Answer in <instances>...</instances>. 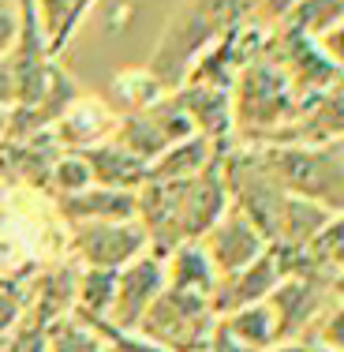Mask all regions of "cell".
<instances>
[{"label": "cell", "mask_w": 344, "mask_h": 352, "mask_svg": "<svg viewBox=\"0 0 344 352\" xmlns=\"http://www.w3.org/2000/svg\"><path fill=\"white\" fill-rule=\"evenodd\" d=\"M225 210H229V191H225L221 162L209 165L195 180H146L135 195V221L150 240V255L157 258H165L183 244H198Z\"/></svg>", "instance_id": "cell-1"}, {"label": "cell", "mask_w": 344, "mask_h": 352, "mask_svg": "<svg viewBox=\"0 0 344 352\" xmlns=\"http://www.w3.org/2000/svg\"><path fill=\"white\" fill-rule=\"evenodd\" d=\"M243 12H247V8H240V4H180L172 12L169 27L157 34V45H154V53H150L146 68L157 75V82H161L169 94L183 90L191 79V72H195V64L206 56V49L214 45Z\"/></svg>", "instance_id": "cell-2"}, {"label": "cell", "mask_w": 344, "mask_h": 352, "mask_svg": "<svg viewBox=\"0 0 344 352\" xmlns=\"http://www.w3.org/2000/svg\"><path fill=\"white\" fill-rule=\"evenodd\" d=\"M255 150L292 195L344 214V142H262Z\"/></svg>", "instance_id": "cell-3"}, {"label": "cell", "mask_w": 344, "mask_h": 352, "mask_svg": "<svg viewBox=\"0 0 344 352\" xmlns=\"http://www.w3.org/2000/svg\"><path fill=\"white\" fill-rule=\"evenodd\" d=\"M232 109H236V131L247 135H270V131H284V124L299 120V98L292 94L284 72L270 64L266 56H255L232 87Z\"/></svg>", "instance_id": "cell-4"}, {"label": "cell", "mask_w": 344, "mask_h": 352, "mask_svg": "<svg viewBox=\"0 0 344 352\" xmlns=\"http://www.w3.org/2000/svg\"><path fill=\"white\" fill-rule=\"evenodd\" d=\"M214 330H217V315L209 307V300L165 289L161 300L142 318L139 338H146L150 345L165 352H206Z\"/></svg>", "instance_id": "cell-5"}, {"label": "cell", "mask_w": 344, "mask_h": 352, "mask_svg": "<svg viewBox=\"0 0 344 352\" xmlns=\"http://www.w3.org/2000/svg\"><path fill=\"white\" fill-rule=\"evenodd\" d=\"M64 251H68V258L75 266H82V270L120 274L124 266H131L135 258L146 255L150 240L135 217L131 221H98V225L68 229Z\"/></svg>", "instance_id": "cell-6"}, {"label": "cell", "mask_w": 344, "mask_h": 352, "mask_svg": "<svg viewBox=\"0 0 344 352\" xmlns=\"http://www.w3.org/2000/svg\"><path fill=\"white\" fill-rule=\"evenodd\" d=\"M333 278L322 270H299L288 274L273 289V296L266 300L277 322V341H303L307 330H314V322L330 307Z\"/></svg>", "instance_id": "cell-7"}, {"label": "cell", "mask_w": 344, "mask_h": 352, "mask_svg": "<svg viewBox=\"0 0 344 352\" xmlns=\"http://www.w3.org/2000/svg\"><path fill=\"white\" fill-rule=\"evenodd\" d=\"M165 285V258L157 255H142L131 266H124L116 274V296H113V311L102 333H139L142 318L150 315V307L161 300Z\"/></svg>", "instance_id": "cell-8"}, {"label": "cell", "mask_w": 344, "mask_h": 352, "mask_svg": "<svg viewBox=\"0 0 344 352\" xmlns=\"http://www.w3.org/2000/svg\"><path fill=\"white\" fill-rule=\"evenodd\" d=\"M187 135H195V128L187 124V116H183L176 94H169V98H161L157 105H150L146 113L120 116L113 139L150 165L154 157H161L165 150L176 146V142H183Z\"/></svg>", "instance_id": "cell-9"}, {"label": "cell", "mask_w": 344, "mask_h": 352, "mask_svg": "<svg viewBox=\"0 0 344 352\" xmlns=\"http://www.w3.org/2000/svg\"><path fill=\"white\" fill-rule=\"evenodd\" d=\"M198 244H203V251L209 255L217 278H229V274L251 266L255 258H262L266 251H270V240L262 236V229H258L243 210H236L232 203H229V210L209 225V232Z\"/></svg>", "instance_id": "cell-10"}, {"label": "cell", "mask_w": 344, "mask_h": 352, "mask_svg": "<svg viewBox=\"0 0 344 352\" xmlns=\"http://www.w3.org/2000/svg\"><path fill=\"white\" fill-rule=\"evenodd\" d=\"M284 278H288V270H284V255L277 248H270L262 258H255L251 266H243V270H236V274H229V278L217 281L214 296H209V307H214L217 318H225V315L240 311V307L266 304Z\"/></svg>", "instance_id": "cell-11"}, {"label": "cell", "mask_w": 344, "mask_h": 352, "mask_svg": "<svg viewBox=\"0 0 344 352\" xmlns=\"http://www.w3.org/2000/svg\"><path fill=\"white\" fill-rule=\"evenodd\" d=\"M113 135H116V113L108 109V102L87 94L75 98L68 113L53 124V139L60 142V150H75V154L102 146Z\"/></svg>", "instance_id": "cell-12"}, {"label": "cell", "mask_w": 344, "mask_h": 352, "mask_svg": "<svg viewBox=\"0 0 344 352\" xmlns=\"http://www.w3.org/2000/svg\"><path fill=\"white\" fill-rule=\"evenodd\" d=\"M187 124L195 128V135L221 146L225 135L236 131V109H232V90L225 87H203V82H187L183 90H176Z\"/></svg>", "instance_id": "cell-13"}, {"label": "cell", "mask_w": 344, "mask_h": 352, "mask_svg": "<svg viewBox=\"0 0 344 352\" xmlns=\"http://www.w3.org/2000/svg\"><path fill=\"white\" fill-rule=\"evenodd\" d=\"M53 210L68 229L79 225H98V221H131L135 217V195L128 191H108V188H87L79 195L53 199Z\"/></svg>", "instance_id": "cell-14"}, {"label": "cell", "mask_w": 344, "mask_h": 352, "mask_svg": "<svg viewBox=\"0 0 344 352\" xmlns=\"http://www.w3.org/2000/svg\"><path fill=\"white\" fill-rule=\"evenodd\" d=\"M90 165V176H94L98 188H108V191H128V195H139V188L146 184L150 176V165L135 157L128 146H120L116 139L102 142L94 150H82Z\"/></svg>", "instance_id": "cell-15"}, {"label": "cell", "mask_w": 344, "mask_h": 352, "mask_svg": "<svg viewBox=\"0 0 344 352\" xmlns=\"http://www.w3.org/2000/svg\"><path fill=\"white\" fill-rule=\"evenodd\" d=\"M90 12H94L90 0H41V4H34V23L49 60H60L68 53L79 27L90 19Z\"/></svg>", "instance_id": "cell-16"}, {"label": "cell", "mask_w": 344, "mask_h": 352, "mask_svg": "<svg viewBox=\"0 0 344 352\" xmlns=\"http://www.w3.org/2000/svg\"><path fill=\"white\" fill-rule=\"evenodd\" d=\"M225 154V146H217V142H209L203 135H187L183 142H176L169 146L161 157H154L150 162V176L146 180L154 184H180V180H195V176H203L209 165H217Z\"/></svg>", "instance_id": "cell-17"}, {"label": "cell", "mask_w": 344, "mask_h": 352, "mask_svg": "<svg viewBox=\"0 0 344 352\" xmlns=\"http://www.w3.org/2000/svg\"><path fill=\"white\" fill-rule=\"evenodd\" d=\"M217 270L209 263V255L203 251V244H183L165 255V285L172 292H187V296H203L209 300L217 289Z\"/></svg>", "instance_id": "cell-18"}, {"label": "cell", "mask_w": 344, "mask_h": 352, "mask_svg": "<svg viewBox=\"0 0 344 352\" xmlns=\"http://www.w3.org/2000/svg\"><path fill=\"white\" fill-rule=\"evenodd\" d=\"M108 109L116 113V120L120 116H135V113H146L150 105H157L161 98H169V90L157 82V75L150 68H124L113 75V82H108Z\"/></svg>", "instance_id": "cell-19"}, {"label": "cell", "mask_w": 344, "mask_h": 352, "mask_svg": "<svg viewBox=\"0 0 344 352\" xmlns=\"http://www.w3.org/2000/svg\"><path fill=\"white\" fill-rule=\"evenodd\" d=\"M116 296V274L108 270H82L79 266V289H75V318H82L87 326H94L98 333L105 330L108 311H113Z\"/></svg>", "instance_id": "cell-20"}, {"label": "cell", "mask_w": 344, "mask_h": 352, "mask_svg": "<svg viewBox=\"0 0 344 352\" xmlns=\"http://www.w3.org/2000/svg\"><path fill=\"white\" fill-rule=\"evenodd\" d=\"M217 326H221L232 341H240V345H247V349H255V352H266V349L277 345V322H273L270 304L240 307V311L217 318Z\"/></svg>", "instance_id": "cell-21"}, {"label": "cell", "mask_w": 344, "mask_h": 352, "mask_svg": "<svg viewBox=\"0 0 344 352\" xmlns=\"http://www.w3.org/2000/svg\"><path fill=\"white\" fill-rule=\"evenodd\" d=\"M303 255L310 258L314 270L330 274V278L344 274V214H333L330 221H325V229L318 232L314 244H310Z\"/></svg>", "instance_id": "cell-22"}, {"label": "cell", "mask_w": 344, "mask_h": 352, "mask_svg": "<svg viewBox=\"0 0 344 352\" xmlns=\"http://www.w3.org/2000/svg\"><path fill=\"white\" fill-rule=\"evenodd\" d=\"M87 188H94V176H90L87 157L75 154V150H64V154L53 162V173H49V191H53V199L79 195V191H87Z\"/></svg>", "instance_id": "cell-23"}, {"label": "cell", "mask_w": 344, "mask_h": 352, "mask_svg": "<svg viewBox=\"0 0 344 352\" xmlns=\"http://www.w3.org/2000/svg\"><path fill=\"white\" fill-rule=\"evenodd\" d=\"M314 349H325V352H344V300L330 304L322 311V318L314 322V341H307Z\"/></svg>", "instance_id": "cell-24"}, {"label": "cell", "mask_w": 344, "mask_h": 352, "mask_svg": "<svg viewBox=\"0 0 344 352\" xmlns=\"http://www.w3.org/2000/svg\"><path fill=\"white\" fill-rule=\"evenodd\" d=\"M314 45H318V53H322V60L330 64L337 75H344V19L333 23L325 34H318Z\"/></svg>", "instance_id": "cell-25"}, {"label": "cell", "mask_w": 344, "mask_h": 352, "mask_svg": "<svg viewBox=\"0 0 344 352\" xmlns=\"http://www.w3.org/2000/svg\"><path fill=\"white\" fill-rule=\"evenodd\" d=\"M19 27H23V4H4L0 0V64L8 60V53L19 41Z\"/></svg>", "instance_id": "cell-26"}, {"label": "cell", "mask_w": 344, "mask_h": 352, "mask_svg": "<svg viewBox=\"0 0 344 352\" xmlns=\"http://www.w3.org/2000/svg\"><path fill=\"white\" fill-rule=\"evenodd\" d=\"M206 352H255V349H247V345H240V341H232L229 333L217 326L214 338H209V349H206Z\"/></svg>", "instance_id": "cell-27"}, {"label": "cell", "mask_w": 344, "mask_h": 352, "mask_svg": "<svg viewBox=\"0 0 344 352\" xmlns=\"http://www.w3.org/2000/svg\"><path fill=\"white\" fill-rule=\"evenodd\" d=\"M0 105H15V87H12V72H8V60L0 64Z\"/></svg>", "instance_id": "cell-28"}, {"label": "cell", "mask_w": 344, "mask_h": 352, "mask_svg": "<svg viewBox=\"0 0 344 352\" xmlns=\"http://www.w3.org/2000/svg\"><path fill=\"white\" fill-rule=\"evenodd\" d=\"M266 352H310L307 341H277L273 349H266Z\"/></svg>", "instance_id": "cell-29"}, {"label": "cell", "mask_w": 344, "mask_h": 352, "mask_svg": "<svg viewBox=\"0 0 344 352\" xmlns=\"http://www.w3.org/2000/svg\"><path fill=\"white\" fill-rule=\"evenodd\" d=\"M8 128H12V105H0V142H8Z\"/></svg>", "instance_id": "cell-30"}, {"label": "cell", "mask_w": 344, "mask_h": 352, "mask_svg": "<svg viewBox=\"0 0 344 352\" xmlns=\"http://www.w3.org/2000/svg\"><path fill=\"white\" fill-rule=\"evenodd\" d=\"M333 292H337V296L344 300V274H337V278H333Z\"/></svg>", "instance_id": "cell-31"}, {"label": "cell", "mask_w": 344, "mask_h": 352, "mask_svg": "<svg viewBox=\"0 0 344 352\" xmlns=\"http://www.w3.org/2000/svg\"><path fill=\"white\" fill-rule=\"evenodd\" d=\"M4 217H8V214H4V195H0V225H4Z\"/></svg>", "instance_id": "cell-32"}, {"label": "cell", "mask_w": 344, "mask_h": 352, "mask_svg": "<svg viewBox=\"0 0 344 352\" xmlns=\"http://www.w3.org/2000/svg\"><path fill=\"white\" fill-rule=\"evenodd\" d=\"M310 352H325V349H314V345H310Z\"/></svg>", "instance_id": "cell-33"}]
</instances>
